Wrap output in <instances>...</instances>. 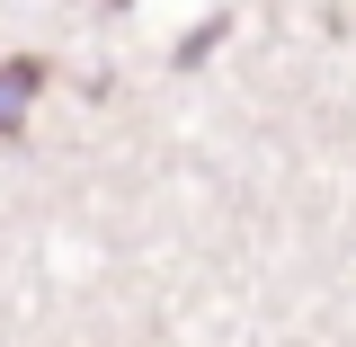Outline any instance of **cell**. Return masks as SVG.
<instances>
[{"label":"cell","instance_id":"6da1fadb","mask_svg":"<svg viewBox=\"0 0 356 347\" xmlns=\"http://www.w3.org/2000/svg\"><path fill=\"white\" fill-rule=\"evenodd\" d=\"M36 89H44V63H36V54H9V63H0V143H9V134L27 125Z\"/></svg>","mask_w":356,"mask_h":347}]
</instances>
